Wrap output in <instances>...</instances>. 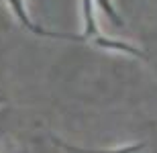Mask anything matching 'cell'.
<instances>
[{"label":"cell","mask_w":157,"mask_h":153,"mask_svg":"<svg viewBox=\"0 0 157 153\" xmlns=\"http://www.w3.org/2000/svg\"><path fill=\"white\" fill-rule=\"evenodd\" d=\"M2 102H6V98H4V96H0V104H2Z\"/></svg>","instance_id":"6"},{"label":"cell","mask_w":157,"mask_h":153,"mask_svg":"<svg viewBox=\"0 0 157 153\" xmlns=\"http://www.w3.org/2000/svg\"><path fill=\"white\" fill-rule=\"evenodd\" d=\"M8 4H10L12 12L17 14L18 23L23 25L25 29H29L31 33H35L37 37H49V39H67V41H84V37L82 35H70V33H53V31H47L39 25H35L33 21L29 18L27 10H25V2L23 0H8Z\"/></svg>","instance_id":"1"},{"label":"cell","mask_w":157,"mask_h":153,"mask_svg":"<svg viewBox=\"0 0 157 153\" xmlns=\"http://www.w3.org/2000/svg\"><path fill=\"white\" fill-rule=\"evenodd\" d=\"M96 2H98V6L102 8V12H104V14L110 18L117 27H124V21L121 18V14L117 12V8H114V4H112L110 0H96Z\"/></svg>","instance_id":"5"},{"label":"cell","mask_w":157,"mask_h":153,"mask_svg":"<svg viewBox=\"0 0 157 153\" xmlns=\"http://www.w3.org/2000/svg\"><path fill=\"white\" fill-rule=\"evenodd\" d=\"M51 141L70 153H141L145 149V143H135V145H124V147H114V149H86V147H74L65 141H59L57 137H51Z\"/></svg>","instance_id":"2"},{"label":"cell","mask_w":157,"mask_h":153,"mask_svg":"<svg viewBox=\"0 0 157 153\" xmlns=\"http://www.w3.org/2000/svg\"><path fill=\"white\" fill-rule=\"evenodd\" d=\"M153 124H157V120H155V123H153Z\"/></svg>","instance_id":"7"},{"label":"cell","mask_w":157,"mask_h":153,"mask_svg":"<svg viewBox=\"0 0 157 153\" xmlns=\"http://www.w3.org/2000/svg\"><path fill=\"white\" fill-rule=\"evenodd\" d=\"M94 45H98L102 49H112V51H121V53H128L137 59H147V53L143 49L135 47L131 43H124V41H118V39H108V37H94Z\"/></svg>","instance_id":"3"},{"label":"cell","mask_w":157,"mask_h":153,"mask_svg":"<svg viewBox=\"0 0 157 153\" xmlns=\"http://www.w3.org/2000/svg\"><path fill=\"white\" fill-rule=\"evenodd\" d=\"M82 12H84V41L86 39H94L98 37V25H96V17H94V2L92 0H82Z\"/></svg>","instance_id":"4"}]
</instances>
